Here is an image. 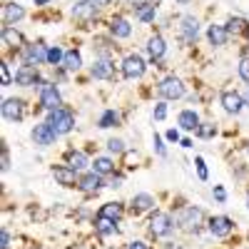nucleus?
<instances>
[{
  "label": "nucleus",
  "instance_id": "nucleus-1",
  "mask_svg": "<svg viewBox=\"0 0 249 249\" xmlns=\"http://www.w3.org/2000/svg\"><path fill=\"white\" fill-rule=\"evenodd\" d=\"M48 122H50V127H53L57 135H68V132L72 130V124H75V117H72V112H70V110L57 107V110H50Z\"/></svg>",
  "mask_w": 249,
  "mask_h": 249
},
{
  "label": "nucleus",
  "instance_id": "nucleus-2",
  "mask_svg": "<svg viewBox=\"0 0 249 249\" xmlns=\"http://www.w3.org/2000/svg\"><path fill=\"white\" fill-rule=\"evenodd\" d=\"M40 105L45 110H57L62 105V97H60L57 88L50 85V82H40Z\"/></svg>",
  "mask_w": 249,
  "mask_h": 249
},
{
  "label": "nucleus",
  "instance_id": "nucleus-3",
  "mask_svg": "<svg viewBox=\"0 0 249 249\" xmlns=\"http://www.w3.org/2000/svg\"><path fill=\"white\" fill-rule=\"evenodd\" d=\"M157 90H160L162 97H167V100H179L184 95V85H182L179 77H164Z\"/></svg>",
  "mask_w": 249,
  "mask_h": 249
},
{
  "label": "nucleus",
  "instance_id": "nucleus-4",
  "mask_svg": "<svg viewBox=\"0 0 249 249\" xmlns=\"http://www.w3.org/2000/svg\"><path fill=\"white\" fill-rule=\"evenodd\" d=\"M172 230H175V222H172L170 214H164V212H157L152 217V222H150V232L155 237H167Z\"/></svg>",
  "mask_w": 249,
  "mask_h": 249
},
{
  "label": "nucleus",
  "instance_id": "nucleus-5",
  "mask_svg": "<svg viewBox=\"0 0 249 249\" xmlns=\"http://www.w3.org/2000/svg\"><path fill=\"white\" fill-rule=\"evenodd\" d=\"M177 222L182 224V230L192 232L202 222V210H197V207H184V210L179 212V217H177Z\"/></svg>",
  "mask_w": 249,
  "mask_h": 249
},
{
  "label": "nucleus",
  "instance_id": "nucleus-6",
  "mask_svg": "<svg viewBox=\"0 0 249 249\" xmlns=\"http://www.w3.org/2000/svg\"><path fill=\"white\" fill-rule=\"evenodd\" d=\"M122 72H124V77H130V80L142 77L144 75V60L140 55H127L124 62H122Z\"/></svg>",
  "mask_w": 249,
  "mask_h": 249
},
{
  "label": "nucleus",
  "instance_id": "nucleus-7",
  "mask_svg": "<svg viewBox=\"0 0 249 249\" xmlns=\"http://www.w3.org/2000/svg\"><path fill=\"white\" fill-rule=\"evenodd\" d=\"M57 137V132L50 127V122H43V124H35V130H33V140L35 144H40V147H48V144H53Z\"/></svg>",
  "mask_w": 249,
  "mask_h": 249
},
{
  "label": "nucleus",
  "instance_id": "nucleus-8",
  "mask_svg": "<svg viewBox=\"0 0 249 249\" xmlns=\"http://www.w3.org/2000/svg\"><path fill=\"white\" fill-rule=\"evenodd\" d=\"M232 230H234V224H232V219L230 217H212L210 219V232L214 234V237H230L232 234Z\"/></svg>",
  "mask_w": 249,
  "mask_h": 249
},
{
  "label": "nucleus",
  "instance_id": "nucleus-9",
  "mask_svg": "<svg viewBox=\"0 0 249 249\" xmlns=\"http://www.w3.org/2000/svg\"><path fill=\"white\" fill-rule=\"evenodd\" d=\"M23 115H25V110H23V100L10 97V100L3 102V117H5V120L18 122V120H23Z\"/></svg>",
  "mask_w": 249,
  "mask_h": 249
},
{
  "label": "nucleus",
  "instance_id": "nucleus-10",
  "mask_svg": "<svg viewBox=\"0 0 249 249\" xmlns=\"http://www.w3.org/2000/svg\"><path fill=\"white\" fill-rule=\"evenodd\" d=\"M95 15H97V5L92 0H82V3L72 5V18H77V20H90Z\"/></svg>",
  "mask_w": 249,
  "mask_h": 249
},
{
  "label": "nucleus",
  "instance_id": "nucleus-11",
  "mask_svg": "<svg viewBox=\"0 0 249 249\" xmlns=\"http://www.w3.org/2000/svg\"><path fill=\"white\" fill-rule=\"evenodd\" d=\"M15 82L18 85H35V82H40V77H37V70H35V65H23L18 72H15Z\"/></svg>",
  "mask_w": 249,
  "mask_h": 249
},
{
  "label": "nucleus",
  "instance_id": "nucleus-12",
  "mask_svg": "<svg viewBox=\"0 0 249 249\" xmlns=\"http://www.w3.org/2000/svg\"><path fill=\"white\" fill-rule=\"evenodd\" d=\"M182 35H184L187 43H195V40H197L199 25H197V20H195L192 15H184V18H182Z\"/></svg>",
  "mask_w": 249,
  "mask_h": 249
},
{
  "label": "nucleus",
  "instance_id": "nucleus-13",
  "mask_svg": "<svg viewBox=\"0 0 249 249\" xmlns=\"http://www.w3.org/2000/svg\"><path fill=\"white\" fill-rule=\"evenodd\" d=\"M53 177H55V182L62 184V187H75V184H77L72 167H55V170H53Z\"/></svg>",
  "mask_w": 249,
  "mask_h": 249
},
{
  "label": "nucleus",
  "instance_id": "nucleus-14",
  "mask_svg": "<svg viewBox=\"0 0 249 249\" xmlns=\"http://www.w3.org/2000/svg\"><path fill=\"white\" fill-rule=\"evenodd\" d=\"M222 105H224V110L227 112H239L242 107H244V100H242V95L239 92H224L222 95Z\"/></svg>",
  "mask_w": 249,
  "mask_h": 249
},
{
  "label": "nucleus",
  "instance_id": "nucleus-15",
  "mask_svg": "<svg viewBox=\"0 0 249 249\" xmlns=\"http://www.w3.org/2000/svg\"><path fill=\"white\" fill-rule=\"evenodd\" d=\"M100 184H102V179H100L97 172H90V175H85V177H80V182H77V187H80L82 192H88V195L97 192Z\"/></svg>",
  "mask_w": 249,
  "mask_h": 249
},
{
  "label": "nucleus",
  "instance_id": "nucleus-16",
  "mask_svg": "<svg viewBox=\"0 0 249 249\" xmlns=\"http://www.w3.org/2000/svg\"><path fill=\"white\" fill-rule=\"evenodd\" d=\"M23 15H25L23 5H15V3L3 5V23H5V28H8V25H13V23H18V20L23 18Z\"/></svg>",
  "mask_w": 249,
  "mask_h": 249
},
{
  "label": "nucleus",
  "instance_id": "nucleus-17",
  "mask_svg": "<svg viewBox=\"0 0 249 249\" xmlns=\"http://www.w3.org/2000/svg\"><path fill=\"white\" fill-rule=\"evenodd\" d=\"M110 33H112L115 37H130L132 25H130L124 18H112V23H110Z\"/></svg>",
  "mask_w": 249,
  "mask_h": 249
},
{
  "label": "nucleus",
  "instance_id": "nucleus-18",
  "mask_svg": "<svg viewBox=\"0 0 249 249\" xmlns=\"http://www.w3.org/2000/svg\"><path fill=\"white\" fill-rule=\"evenodd\" d=\"M207 37H210V43L212 45H224L227 43V37H230V33H227L224 25H210V30H207Z\"/></svg>",
  "mask_w": 249,
  "mask_h": 249
},
{
  "label": "nucleus",
  "instance_id": "nucleus-19",
  "mask_svg": "<svg viewBox=\"0 0 249 249\" xmlns=\"http://www.w3.org/2000/svg\"><path fill=\"white\" fill-rule=\"evenodd\" d=\"M179 127H182V130H197V127H199V117H197V112H195V110H184V112H179Z\"/></svg>",
  "mask_w": 249,
  "mask_h": 249
},
{
  "label": "nucleus",
  "instance_id": "nucleus-20",
  "mask_svg": "<svg viewBox=\"0 0 249 249\" xmlns=\"http://www.w3.org/2000/svg\"><path fill=\"white\" fill-rule=\"evenodd\" d=\"M25 57H28V65H37V62L48 60V50L43 45H30L25 50Z\"/></svg>",
  "mask_w": 249,
  "mask_h": 249
},
{
  "label": "nucleus",
  "instance_id": "nucleus-21",
  "mask_svg": "<svg viewBox=\"0 0 249 249\" xmlns=\"http://www.w3.org/2000/svg\"><path fill=\"white\" fill-rule=\"evenodd\" d=\"M92 77H97V80H110V77H112V65H110L107 60H95Z\"/></svg>",
  "mask_w": 249,
  "mask_h": 249
},
{
  "label": "nucleus",
  "instance_id": "nucleus-22",
  "mask_svg": "<svg viewBox=\"0 0 249 249\" xmlns=\"http://www.w3.org/2000/svg\"><path fill=\"white\" fill-rule=\"evenodd\" d=\"M150 207H155V199H152L150 195H135V197H132V212H135V214L150 210Z\"/></svg>",
  "mask_w": 249,
  "mask_h": 249
},
{
  "label": "nucleus",
  "instance_id": "nucleus-23",
  "mask_svg": "<svg viewBox=\"0 0 249 249\" xmlns=\"http://www.w3.org/2000/svg\"><path fill=\"white\" fill-rule=\"evenodd\" d=\"M95 230H97L102 237H107V234H112V232L117 230V224H115V219H110V217H102V214H97Z\"/></svg>",
  "mask_w": 249,
  "mask_h": 249
},
{
  "label": "nucleus",
  "instance_id": "nucleus-24",
  "mask_svg": "<svg viewBox=\"0 0 249 249\" xmlns=\"http://www.w3.org/2000/svg\"><path fill=\"white\" fill-rule=\"evenodd\" d=\"M3 43L5 45H10V48H23V35H20L18 30H13V28H3Z\"/></svg>",
  "mask_w": 249,
  "mask_h": 249
},
{
  "label": "nucleus",
  "instance_id": "nucleus-25",
  "mask_svg": "<svg viewBox=\"0 0 249 249\" xmlns=\"http://www.w3.org/2000/svg\"><path fill=\"white\" fill-rule=\"evenodd\" d=\"M147 53H150V57H152V60H160V57L164 55V40H162L160 35L150 37V43H147Z\"/></svg>",
  "mask_w": 249,
  "mask_h": 249
},
{
  "label": "nucleus",
  "instance_id": "nucleus-26",
  "mask_svg": "<svg viewBox=\"0 0 249 249\" xmlns=\"http://www.w3.org/2000/svg\"><path fill=\"white\" fill-rule=\"evenodd\" d=\"M100 214H102V217H110V219L117 222V219L122 217V204H117V202H107V204L100 210Z\"/></svg>",
  "mask_w": 249,
  "mask_h": 249
},
{
  "label": "nucleus",
  "instance_id": "nucleus-27",
  "mask_svg": "<svg viewBox=\"0 0 249 249\" xmlns=\"http://www.w3.org/2000/svg\"><path fill=\"white\" fill-rule=\"evenodd\" d=\"M227 33H232V35H239V33H249V25H247V20H244V18H232L230 23H227Z\"/></svg>",
  "mask_w": 249,
  "mask_h": 249
},
{
  "label": "nucleus",
  "instance_id": "nucleus-28",
  "mask_svg": "<svg viewBox=\"0 0 249 249\" xmlns=\"http://www.w3.org/2000/svg\"><path fill=\"white\" fill-rule=\"evenodd\" d=\"M85 164H88V157L82 155V152H75V150H72V152L68 155V167H72L75 172H77V170H82Z\"/></svg>",
  "mask_w": 249,
  "mask_h": 249
},
{
  "label": "nucleus",
  "instance_id": "nucleus-29",
  "mask_svg": "<svg viewBox=\"0 0 249 249\" xmlns=\"http://www.w3.org/2000/svg\"><path fill=\"white\" fill-rule=\"evenodd\" d=\"M62 65H65L68 70H80V65H82V57H80V53H77V50L65 53V60H62Z\"/></svg>",
  "mask_w": 249,
  "mask_h": 249
},
{
  "label": "nucleus",
  "instance_id": "nucleus-30",
  "mask_svg": "<svg viewBox=\"0 0 249 249\" xmlns=\"http://www.w3.org/2000/svg\"><path fill=\"white\" fill-rule=\"evenodd\" d=\"M92 167H95L97 175H110V172L115 170V164H112V160H107V157H97Z\"/></svg>",
  "mask_w": 249,
  "mask_h": 249
},
{
  "label": "nucleus",
  "instance_id": "nucleus-31",
  "mask_svg": "<svg viewBox=\"0 0 249 249\" xmlns=\"http://www.w3.org/2000/svg\"><path fill=\"white\" fill-rule=\"evenodd\" d=\"M137 18L142 20V23L155 20V5H137Z\"/></svg>",
  "mask_w": 249,
  "mask_h": 249
},
{
  "label": "nucleus",
  "instance_id": "nucleus-32",
  "mask_svg": "<svg viewBox=\"0 0 249 249\" xmlns=\"http://www.w3.org/2000/svg\"><path fill=\"white\" fill-rule=\"evenodd\" d=\"M117 120H120V115L115 110H107L105 115L100 117V127H112V124H117Z\"/></svg>",
  "mask_w": 249,
  "mask_h": 249
},
{
  "label": "nucleus",
  "instance_id": "nucleus-33",
  "mask_svg": "<svg viewBox=\"0 0 249 249\" xmlns=\"http://www.w3.org/2000/svg\"><path fill=\"white\" fill-rule=\"evenodd\" d=\"M62 60H65V55H62V50L57 45L48 50V62H50V65H57V62H62Z\"/></svg>",
  "mask_w": 249,
  "mask_h": 249
},
{
  "label": "nucleus",
  "instance_id": "nucleus-34",
  "mask_svg": "<svg viewBox=\"0 0 249 249\" xmlns=\"http://www.w3.org/2000/svg\"><path fill=\"white\" fill-rule=\"evenodd\" d=\"M107 150H110L112 155H122V152H124V142H122V140H110V142H107Z\"/></svg>",
  "mask_w": 249,
  "mask_h": 249
},
{
  "label": "nucleus",
  "instance_id": "nucleus-35",
  "mask_svg": "<svg viewBox=\"0 0 249 249\" xmlns=\"http://www.w3.org/2000/svg\"><path fill=\"white\" fill-rule=\"evenodd\" d=\"M197 132H199V137H212L217 132V127H214V124H199Z\"/></svg>",
  "mask_w": 249,
  "mask_h": 249
},
{
  "label": "nucleus",
  "instance_id": "nucleus-36",
  "mask_svg": "<svg viewBox=\"0 0 249 249\" xmlns=\"http://www.w3.org/2000/svg\"><path fill=\"white\" fill-rule=\"evenodd\" d=\"M0 80H3V88H8L10 85V70H8V65H0Z\"/></svg>",
  "mask_w": 249,
  "mask_h": 249
},
{
  "label": "nucleus",
  "instance_id": "nucleus-37",
  "mask_svg": "<svg viewBox=\"0 0 249 249\" xmlns=\"http://www.w3.org/2000/svg\"><path fill=\"white\" fill-rule=\"evenodd\" d=\"M239 75H242V80L249 82V57H244V60L239 62Z\"/></svg>",
  "mask_w": 249,
  "mask_h": 249
},
{
  "label": "nucleus",
  "instance_id": "nucleus-38",
  "mask_svg": "<svg viewBox=\"0 0 249 249\" xmlns=\"http://www.w3.org/2000/svg\"><path fill=\"white\" fill-rule=\"evenodd\" d=\"M195 164H197V175H199V179H207V167H204V160H202V157H197V160H195Z\"/></svg>",
  "mask_w": 249,
  "mask_h": 249
},
{
  "label": "nucleus",
  "instance_id": "nucleus-39",
  "mask_svg": "<svg viewBox=\"0 0 249 249\" xmlns=\"http://www.w3.org/2000/svg\"><path fill=\"white\" fill-rule=\"evenodd\" d=\"M164 117H167V105L160 102V105L155 107V120H164Z\"/></svg>",
  "mask_w": 249,
  "mask_h": 249
},
{
  "label": "nucleus",
  "instance_id": "nucleus-40",
  "mask_svg": "<svg viewBox=\"0 0 249 249\" xmlns=\"http://www.w3.org/2000/svg\"><path fill=\"white\" fill-rule=\"evenodd\" d=\"M155 150H157V155H162L164 157V144H162V140L155 135Z\"/></svg>",
  "mask_w": 249,
  "mask_h": 249
},
{
  "label": "nucleus",
  "instance_id": "nucleus-41",
  "mask_svg": "<svg viewBox=\"0 0 249 249\" xmlns=\"http://www.w3.org/2000/svg\"><path fill=\"white\" fill-rule=\"evenodd\" d=\"M127 249H150V247L144 244V242H130V244H127Z\"/></svg>",
  "mask_w": 249,
  "mask_h": 249
},
{
  "label": "nucleus",
  "instance_id": "nucleus-42",
  "mask_svg": "<svg viewBox=\"0 0 249 249\" xmlns=\"http://www.w3.org/2000/svg\"><path fill=\"white\" fill-rule=\"evenodd\" d=\"M8 244H10V237H8V232H3V237H0V249H8Z\"/></svg>",
  "mask_w": 249,
  "mask_h": 249
},
{
  "label": "nucleus",
  "instance_id": "nucleus-43",
  "mask_svg": "<svg viewBox=\"0 0 249 249\" xmlns=\"http://www.w3.org/2000/svg\"><path fill=\"white\" fill-rule=\"evenodd\" d=\"M214 197H217V202H224V190H222V187H214Z\"/></svg>",
  "mask_w": 249,
  "mask_h": 249
},
{
  "label": "nucleus",
  "instance_id": "nucleus-44",
  "mask_svg": "<svg viewBox=\"0 0 249 249\" xmlns=\"http://www.w3.org/2000/svg\"><path fill=\"white\" fill-rule=\"evenodd\" d=\"M167 140H170V142H177V140H179V132H177V130H170V132H167Z\"/></svg>",
  "mask_w": 249,
  "mask_h": 249
},
{
  "label": "nucleus",
  "instance_id": "nucleus-45",
  "mask_svg": "<svg viewBox=\"0 0 249 249\" xmlns=\"http://www.w3.org/2000/svg\"><path fill=\"white\" fill-rule=\"evenodd\" d=\"M3 170H8V150L3 147Z\"/></svg>",
  "mask_w": 249,
  "mask_h": 249
},
{
  "label": "nucleus",
  "instance_id": "nucleus-46",
  "mask_svg": "<svg viewBox=\"0 0 249 249\" xmlns=\"http://www.w3.org/2000/svg\"><path fill=\"white\" fill-rule=\"evenodd\" d=\"M160 0H142V5H157Z\"/></svg>",
  "mask_w": 249,
  "mask_h": 249
},
{
  "label": "nucleus",
  "instance_id": "nucleus-47",
  "mask_svg": "<svg viewBox=\"0 0 249 249\" xmlns=\"http://www.w3.org/2000/svg\"><path fill=\"white\" fill-rule=\"evenodd\" d=\"M95 3H97V5H107V3H110V0H95Z\"/></svg>",
  "mask_w": 249,
  "mask_h": 249
},
{
  "label": "nucleus",
  "instance_id": "nucleus-48",
  "mask_svg": "<svg viewBox=\"0 0 249 249\" xmlns=\"http://www.w3.org/2000/svg\"><path fill=\"white\" fill-rule=\"evenodd\" d=\"M247 207H249V197H247Z\"/></svg>",
  "mask_w": 249,
  "mask_h": 249
},
{
  "label": "nucleus",
  "instance_id": "nucleus-49",
  "mask_svg": "<svg viewBox=\"0 0 249 249\" xmlns=\"http://www.w3.org/2000/svg\"><path fill=\"white\" fill-rule=\"evenodd\" d=\"M182 3H187V0H182Z\"/></svg>",
  "mask_w": 249,
  "mask_h": 249
},
{
  "label": "nucleus",
  "instance_id": "nucleus-50",
  "mask_svg": "<svg viewBox=\"0 0 249 249\" xmlns=\"http://www.w3.org/2000/svg\"><path fill=\"white\" fill-rule=\"evenodd\" d=\"M247 152H249V147H247Z\"/></svg>",
  "mask_w": 249,
  "mask_h": 249
}]
</instances>
